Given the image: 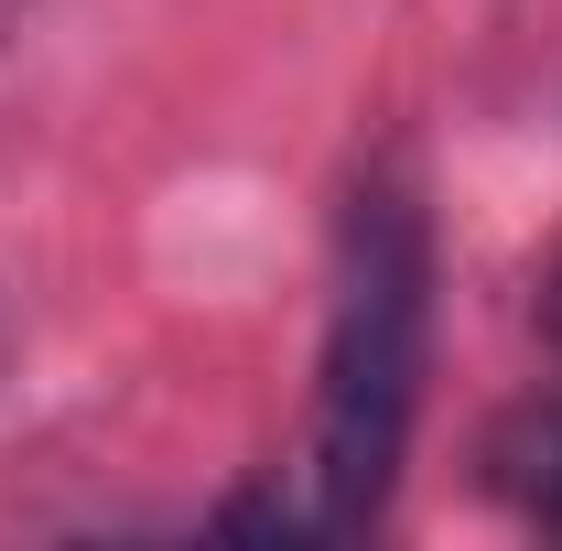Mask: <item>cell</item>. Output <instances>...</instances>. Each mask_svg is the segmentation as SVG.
I'll list each match as a JSON object with an SVG mask.
<instances>
[{
    "instance_id": "obj_1",
    "label": "cell",
    "mask_w": 562,
    "mask_h": 551,
    "mask_svg": "<svg viewBox=\"0 0 562 551\" xmlns=\"http://www.w3.org/2000/svg\"><path fill=\"white\" fill-rule=\"evenodd\" d=\"M422 336H432V249L401 184L357 195L325 390H314V530H368L401 486V443L422 412Z\"/></svg>"
},
{
    "instance_id": "obj_2",
    "label": "cell",
    "mask_w": 562,
    "mask_h": 551,
    "mask_svg": "<svg viewBox=\"0 0 562 551\" xmlns=\"http://www.w3.org/2000/svg\"><path fill=\"white\" fill-rule=\"evenodd\" d=\"M552 336H562V281H552Z\"/></svg>"
}]
</instances>
